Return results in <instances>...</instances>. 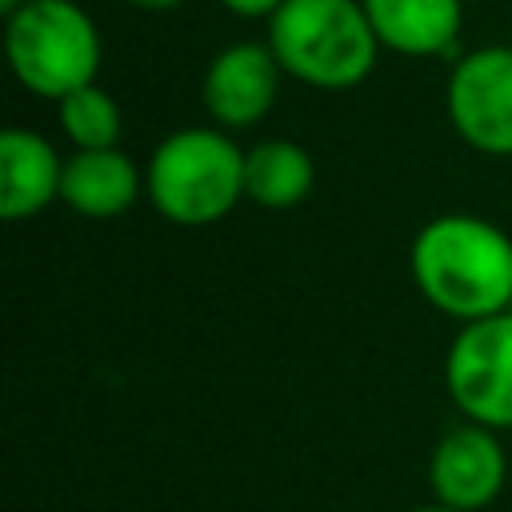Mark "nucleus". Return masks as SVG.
Returning <instances> with one entry per match:
<instances>
[{"mask_svg": "<svg viewBox=\"0 0 512 512\" xmlns=\"http://www.w3.org/2000/svg\"><path fill=\"white\" fill-rule=\"evenodd\" d=\"M444 104L468 148L512 156V44H488L460 56L448 72Z\"/></svg>", "mask_w": 512, "mask_h": 512, "instance_id": "6", "label": "nucleus"}, {"mask_svg": "<svg viewBox=\"0 0 512 512\" xmlns=\"http://www.w3.org/2000/svg\"><path fill=\"white\" fill-rule=\"evenodd\" d=\"M56 120H60V128L72 140L76 152H84V148H116L120 132H124L120 104L100 84H84V88L68 92L64 100H56Z\"/></svg>", "mask_w": 512, "mask_h": 512, "instance_id": "13", "label": "nucleus"}, {"mask_svg": "<svg viewBox=\"0 0 512 512\" xmlns=\"http://www.w3.org/2000/svg\"><path fill=\"white\" fill-rule=\"evenodd\" d=\"M408 512H460V508H448V504H420V508H408Z\"/></svg>", "mask_w": 512, "mask_h": 512, "instance_id": "17", "label": "nucleus"}, {"mask_svg": "<svg viewBox=\"0 0 512 512\" xmlns=\"http://www.w3.org/2000/svg\"><path fill=\"white\" fill-rule=\"evenodd\" d=\"M64 160L32 128H4L0 132V216L28 220L60 200Z\"/></svg>", "mask_w": 512, "mask_h": 512, "instance_id": "9", "label": "nucleus"}, {"mask_svg": "<svg viewBox=\"0 0 512 512\" xmlns=\"http://www.w3.org/2000/svg\"><path fill=\"white\" fill-rule=\"evenodd\" d=\"M412 280L460 324L512 312V236L472 212L432 216L412 240Z\"/></svg>", "mask_w": 512, "mask_h": 512, "instance_id": "1", "label": "nucleus"}, {"mask_svg": "<svg viewBox=\"0 0 512 512\" xmlns=\"http://www.w3.org/2000/svg\"><path fill=\"white\" fill-rule=\"evenodd\" d=\"M264 44L276 52L284 76L320 92L364 84L380 56L360 0H284L268 16Z\"/></svg>", "mask_w": 512, "mask_h": 512, "instance_id": "2", "label": "nucleus"}, {"mask_svg": "<svg viewBox=\"0 0 512 512\" xmlns=\"http://www.w3.org/2000/svg\"><path fill=\"white\" fill-rule=\"evenodd\" d=\"M132 8H144V12H168V8H180L184 0H128Z\"/></svg>", "mask_w": 512, "mask_h": 512, "instance_id": "15", "label": "nucleus"}, {"mask_svg": "<svg viewBox=\"0 0 512 512\" xmlns=\"http://www.w3.org/2000/svg\"><path fill=\"white\" fill-rule=\"evenodd\" d=\"M24 4H28V0H0V12H4V20H8L12 12H20Z\"/></svg>", "mask_w": 512, "mask_h": 512, "instance_id": "16", "label": "nucleus"}, {"mask_svg": "<svg viewBox=\"0 0 512 512\" xmlns=\"http://www.w3.org/2000/svg\"><path fill=\"white\" fill-rule=\"evenodd\" d=\"M4 56L12 76L44 100L96 84L100 72V28L76 0H28L4 20Z\"/></svg>", "mask_w": 512, "mask_h": 512, "instance_id": "4", "label": "nucleus"}, {"mask_svg": "<svg viewBox=\"0 0 512 512\" xmlns=\"http://www.w3.org/2000/svg\"><path fill=\"white\" fill-rule=\"evenodd\" d=\"M280 60L268 44L236 40L220 48L204 72L200 96L216 128H252L260 124L280 92Z\"/></svg>", "mask_w": 512, "mask_h": 512, "instance_id": "7", "label": "nucleus"}, {"mask_svg": "<svg viewBox=\"0 0 512 512\" xmlns=\"http://www.w3.org/2000/svg\"><path fill=\"white\" fill-rule=\"evenodd\" d=\"M316 184V164L304 144L272 136L244 152V196L260 208H296Z\"/></svg>", "mask_w": 512, "mask_h": 512, "instance_id": "12", "label": "nucleus"}, {"mask_svg": "<svg viewBox=\"0 0 512 512\" xmlns=\"http://www.w3.org/2000/svg\"><path fill=\"white\" fill-rule=\"evenodd\" d=\"M380 48L396 56H444L456 48L464 4L460 0H360Z\"/></svg>", "mask_w": 512, "mask_h": 512, "instance_id": "11", "label": "nucleus"}, {"mask_svg": "<svg viewBox=\"0 0 512 512\" xmlns=\"http://www.w3.org/2000/svg\"><path fill=\"white\" fill-rule=\"evenodd\" d=\"M508 480V456L492 428L484 424H456L440 436L428 460V484L440 504L460 512L488 508Z\"/></svg>", "mask_w": 512, "mask_h": 512, "instance_id": "8", "label": "nucleus"}, {"mask_svg": "<svg viewBox=\"0 0 512 512\" xmlns=\"http://www.w3.org/2000/svg\"><path fill=\"white\" fill-rule=\"evenodd\" d=\"M456 412L492 432L512 428V312L460 324L444 356Z\"/></svg>", "mask_w": 512, "mask_h": 512, "instance_id": "5", "label": "nucleus"}, {"mask_svg": "<svg viewBox=\"0 0 512 512\" xmlns=\"http://www.w3.org/2000/svg\"><path fill=\"white\" fill-rule=\"evenodd\" d=\"M140 192H144V172L120 148H84L64 160L60 200L88 220H112L128 212Z\"/></svg>", "mask_w": 512, "mask_h": 512, "instance_id": "10", "label": "nucleus"}, {"mask_svg": "<svg viewBox=\"0 0 512 512\" xmlns=\"http://www.w3.org/2000/svg\"><path fill=\"white\" fill-rule=\"evenodd\" d=\"M144 196L180 228L216 224L244 200V148L224 128H176L148 156Z\"/></svg>", "mask_w": 512, "mask_h": 512, "instance_id": "3", "label": "nucleus"}, {"mask_svg": "<svg viewBox=\"0 0 512 512\" xmlns=\"http://www.w3.org/2000/svg\"><path fill=\"white\" fill-rule=\"evenodd\" d=\"M232 16H240V20H268L284 0H220Z\"/></svg>", "mask_w": 512, "mask_h": 512, "instance_id": "14", "label": "nucleus"}]
</instances>
